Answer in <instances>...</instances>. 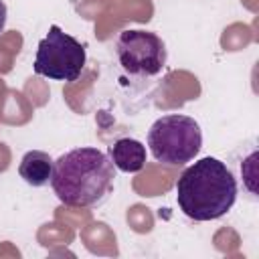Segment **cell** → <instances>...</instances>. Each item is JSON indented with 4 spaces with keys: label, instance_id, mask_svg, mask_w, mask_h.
Segmentation results:
<instances>
[{
    "label": "cell",
    "instance_id": "6",
    "mask_svg": "<svg viewBox=\"0 0 259 259\" xmlns=\"http://www.w3.org/2000/svg\"><path fill=\"white\" fill-rule=\"evenodd\" d=\"M109 160L121 172H140L146 164V146L134 138H119L109 146Z\"/></svg>",
    "mask_w": 259,
    "mask_h": 259
},
{
    "label": "cell",
    "instance_id": "5",
    "mask_svg": "<svg viewBox=\"0 0 259 259\" xmlns=\"http://www.w3.org/2000/svg\"><path fill=\"white\" fill-rule=\"evenodd\" d=\"M115 55L121 69L138 77L158 75L168 59L164 40L150 30H121L115 40Z\"/></svg>",
    "mask_w": 259,
    "mask_h": 259
},
{
    "label": "cell",
    "instance_id": "3",
    "mask_svg": "<svg viewBox=\"0 0 259 259\" xmlns=\"http://www.w3.org/2000/svg\"><path fill=\"white\" fill-rule=\"evenodd\" d=\"M148 148L156 162L166 166H184L200 152L202 130L190 115L168 113L158 117L148 130Z\"/></svg>",
    "mask_w": 259,
    "mask_h": 259
},
{
    "label": "cell",
    "instance_id": "7",
    "mask_svg": "<svg viewBox=\"0 0 259 259\" xmlns=\"http://www.w3.org/2000/svg\"><path fill=\"white\" fill-rule=\"evenodd\" d=\"M53 168H55V160L47 152L30 150L22 156V160L18 164V174L26 184H30L34 188H40V186L51 184Z\"/></svg>",
    "mask_w": 259,
    "mask_h": 259
},
{
    "label": "cell",
    "instance_id": "4",
    "mask_svg": "<svg viewBox=\"0 0 259 259\" xmlns=\"http://www.w3.org/2000/svg\"><path fill=\"white\" fill-rule=\"evenodd\" d=\"M85 47L71 34H67L59 24H53L45 38H40L36 57H34V73L47 79L73 83L81 75L85 67Z\"/></svg>",
    "mask_w": 259,
    "mask_h": 259
},
{
    "label": "cell",
    "instance_id": "2",
    "mask_svg": "<svg viewBox=\"0 0 259 259\" xmlns=\"http://www.w3.org/2000/svg\"><path fill=\"white\" fill-rule=\"evenodd\" d=\"M237 180L219 158L206 156L188 166L176 182L180 210L192 221H214L225 217L237 200Z\"/></svg>",
    "mask_w": 259,
    "mask_h": 259
},
{
    "label": "cell",
    "instance_id": "8",
    "mask_svg": "<svg viewBox=\"0 0 259 259\" xmlns=\"http://www.w3.org/2000/svg\"><path fill=\"white\" fill-rule=\"evenodd\" d=\"M6 16H8L6 4L0 0V32H2V30H4V26H6Z\"/></svg>",
    "mask_w": 259,
    "mask_h": 259
},
{
    "label": "cell",
    "instance_id": "1",
    "mask_svg": "<svg viewBox=\"0 0 259 259\" xmlns=\"http://www.w3.org/2000/svg\"><path fill=\"white\" fill-rule=\"evenodd\" d=\"M115 166L97 148H75L55 160L51 186L67 206H95L113 188Z\"/></svg>",
    "mask_w": 259,
    "mask_h": 259
}]
</instances>
